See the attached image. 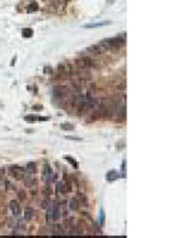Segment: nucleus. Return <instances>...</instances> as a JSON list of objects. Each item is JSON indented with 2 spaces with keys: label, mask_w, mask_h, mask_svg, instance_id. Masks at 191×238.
Here are the masks:
<instances>
[{
  "label": "nucleus",
  "mask_w": 191,
  "mask_h": 238,
  "mask_svg": "<svg viewBox=\"0 0 191 238\" xmlns=\"http://www.w3.org/2000/svg\"><path fill=\"white\" fill-rule=\"evenodd\" d=\"M61 216V211H60V204L54 202L51 205V208L47 211V220L49 221H56L59 220Z\"/></svg>",
  "instance_id": "nucleus-1"
},
{
  "label": "nucleus",
  "mask_w": 191,
  "mask_h": 238,
  "mask_svg": "<svg viewBox=\"0 0 191 238\" xmlns=\"http://www.w3.org/2000/svg\"><path fill=\"white\" fill-rule=\"evenodd\" d=\"M54 178V173H52V169L50 167V164H45L43 168H42V181L46 183V185H50V182L52 181Z\"/></svg>",
  "instance_id": "nucleus-2"
},
{
  "label": "nucleus",
  "mask_w": 191,
  "mask_h": 238,
  "mask_svg": "<svg viewBox=\"0 0 191 238\" xmlns=\"http://www.w3.org/2000/svg\"><path fill=\"white\" fill-rule=\"evenodd\" d=\"M76 64L81 66L82 69H88V68H93V66H94V61H93L91 57L84 56V57H82V59L76 60Z\"/></svg>",
  "instance_id": "nucleus-3"
},
{
  "label": "nucleus",
  "mask_w": 191,
  "mask_h": 238,
  "mask_svg": "<svg viewBox=\"0 0 191 238\" xmlns=\"http://www.w3.org/2000/svg\"><path fill=\"white\" fill-rule=\"evenodd\" d=\"M10 174L15 178V180H22L23 178V168L18 167V166H12L10 168Z\"/></svg>",
  "instance_id": "nucleus-4"
},
{
  "label": "nucleus",
  "mask_w": 191,
  "mask_h": 238,
  "mask_svg": "<svg viewBox=\"0 0 191 238\" xmlns=\"http://www.w3.org/2000/svg\"><path fill=\"white\" fill-rule=\"evenodd\" d=\"M9 209H10V211H12V214L14 215V216H19L21 215V213H22V209H21V205H19V202L18 201H10V204H9Z\"/></svg>",
  "instance_id": "nucleus-5"
},
{
  "label": "nucleus",
  "mask_w": 191,
  "mask_h": 238,
  "mask_svg": "<svg viewBox=\"0 0 191 238\" xmlns=\"http://www.w3.org/2000/svg\"><path fill=\"white\" fill-rule=\"evenodd\" d=\"M87 51L91 52V54H94V55H101V54L105 52V50L102 49V46H101L100 43H96V45L89 46L88 49H87Z\"/></svg>",
  "instance_id": "nucleus-6"
},
{
  "label": "nucleus",
  "mask_w": 191,
  "mask_h": 238,
  "mask_svg": "<svg viewBox=\"0 0 191 238\" xmlns=\"http://www.w3.org/2000/svg\"><path fill=\"white\" fill-rule=\"evenodd\" d=\"M119 178H120V174H119V172L115 171V169H111V171H108V172L106 173V180H107L108 182H114V181H116V180H119Z\"/></svg>",
  "instance_id": "nucleus-7"
},
{
  "label": "nucleus",
  "mask_w": 191,
  "mask_h": 238,
  "mask_svg": "<svg viewBox=\"0 0 191 238\" xmlns=\"http://www.w3.org/2000/svg\"><path fill=\"white\" fill-rule=\"evenodd\" d=\"M24 120L27 122H35V121H49L50 117H42V116H35V115H28L24 117Z\"/></svg>",
  "instance_id": "nucleus-8"
},
{
  "label": "nucleus",
  "mask_w": 191,
  "mask_h": 238,
  "mask_svg": "<svg viewBox=\"0 0 191 238\" xmlns=\"http://www.w3.org/2000/svg\"><path fill=\"white\" fill-rule=\"evenodd\" d=\"M111 24V22H101V23H88V24H84L83 27L84 28H100V27H105V26H108Z\"/></svg>",
  "instance_id": "nucleus-9"
},
{
  "label": "nucleus",
  "mask_w": 191,
  "mask_h": 238,
  "mask_svg": "<svg viewBox=\"0 0 191 238\" xmlns=\"http://www.w3.org/2000/svg\"><path fill=\"white\" fill-rule=\"evenodd\" d=\"M35 171H36V166H35V163H28L27 164V167H26V172L28 173V174H31V176H32V174H33L35 173Z\"/></svg>",
  "instance_id": "nucleus-10"
},
{
  "label": "nucleus",
  "mask_w": 191,
  "mask_h": 238,
  "mask_svg": "<svg viewBox=\"0 0 191 238\" xmlns=\"http://www.w3.org/2000/svg\"><path fill=\"white\" fill-rule=\"evenodd\" d=\"M70 209H71V210H78V209H79V200H78L76 197H74V199L70 200Z\"/></svg>",
  "instance_id": "nucleus-11"
},
{
  "label": "nucleus",
  "mask_w": 191,
  "mask_h": 238,
  "mask_svg": "<svg viewBox=\"0 0 191 238\" xmlns=\"http://www.w3.org/2000/svg\"><path fill=\"white\" fill-rule=\"evenodd\" d=\"M60 128H61L62 130H66V131H73V130H74V125L68 124V122H64V124L60 125Z\"/></svg>",
  "instance_id": "nucleus-12"
},
{
  "label": "nucleus",
  "mask_w": 191,
  "mask_h": 238,
  "mask_svg": "<svg viewBox=\"0 0 191 238\" xmlns=\"http://www.w3.org/2000/svg\"><path fill=\"white\" fill-rule=\"evenodd\" d=\"M32 35H33V31H32L31 28H24L23 32H22V36L24 38H29V37H32Z\"/></svg>",
  "instance_id": "nucleus-13"
},
{
  "label": "nucleus",
  "mask_w": 191,
  "mask_h": 238,
  "mask_svg": "<svg viewBox=\"0 0 191 238\" xmlns=\"http://www.w3.org/2000/svg\"><path fill=\"white\" fill-rule=\"evenodd\" d=\"M27 10H28V12H36V10H38V5H37V3H32V4H29V5L27 7Z\"/></svg>",
  "instance_id": "nucleus-14"
},
{
  "label": "nucleus",
  "mask_w": 191,
  "mask_h": 238,
  "mask_svg": "<svg viewBox=\"0 0 191 238\" xmlns=\"http://www.w3.org/2000/svg\"><path fill=\"white\" fill-rule=\"evenodd\" d=\"M32 214H33V210H32L31 208H27V209H26V215H24L26 220H29V219L32 218Z\"/></svg>",
  "instance_id": "nucleus-15"
},
{
  "label": "nucleus",
  "mask_w": 191,
  "mask_h": 238,
  "mask_svg": "<svg viewBox=\"0 0 191 238\" xmlns=\"http://www.w3.org/2000/svg\"><path fill=\"white\" fill-rule=\"evenodd\" d=\"M65 159H66L68 162H70V164H73V166H74V168H78V162H76L75 159H73V158H71V157H69V155H66V157H65Z\"/></svg>",
  "instance_id": "nucleus-16"
},
{
  "label": "nucleus",
  "mask_w": 191,
  "mask_h": 238,
  "mask_svg": "<svg viewBox=\"0 0 191 238\" xmlns=\"http://www.w3.org/2000/svg\"><path fill=\"white\" fill-rule=\"evenodd\" d=\"M65 139L74 140V141H82V138H79V136H65Z\"/></svg>",
  "instance_id": "nucleus-17"
},
{
  "label": "nucleus",
  "mask_w": 191,
  "mask_h": 238,
  "mask_svg": "<svg viewBox=\"0 0 191 238\" xmlns=\"http://www.w3.org/2000/svg\"><path fill=\"white\" fill-rule=\"evenodd\" d=\"M122 177H126V161L122 162Z\"/></svg>",
  "instance_id": "nucleus-18"
},
{
  "label": "nucleus",
  "mask_w": 191,
  "mask_h": 238,
  "mask_svg": "<svg viewBox=\"0 0 191 238\" xmlns=\"http://www.w3.org/2000/svg\"><path fill=\"white\" fill-rule=\"evenodd\" d=\"M79 196H81V199H82V201L84 202V205H88V200H87V197H86L83 194H79Z\"/></svg>",
  "instance_id": "nucleus-19"
},
{
  "label": "nucleus",
  "mask_w": 191,
  "mask_h": 238,
  "mask_svg": "<svg viewBox=\"0 0 191 238\" xmlns=\"http://www.w3.org/2000/svg\"><path fill=\"white\" fill-rule=\"evenodd\" d=\"M19 197L21 199H26V192L24 191H19Z\"/></svg>",
  "instance_id": "nucleus-20"
},
{
  "label": "nucleus",
  "mask_w": 191,
  "mask_h": 238,
  "mask_svg": "<svg viewBox=\"0 0 191 238\" xmlns=\"http://www.w3.org/2000/svg\"><path fill=\"white\" fill-rule=\"evenodd\" d=\"M43 70H46V73H51V71H52V69H51V68H49V66H46Z\"/></svg>",
  "instance_id": "nucleus-21"
},
{
  "label": "nucleus",
  "mask_w": 191,
  "mask_h": 238,
  "mask_svg": "<svg viewBox=\"0 0 191 238\" xmlns=\"http://www.w3.org/2000/svg\"><path fill=\"white\" fill-rule=\"evenodd\" d=\"M42 208H47V201H42Z\"/></svg>",
  "instance_id": "nucleus-22"
},
{
  "label": "nucleus",
  "mask_w": 191,
  "mask_h": 238,
  "mask_svg": "<svg viewBox=\"0 0 191 238\" xmlns=\"http://www.w3.org/2000/svg\"><path fill=\"white\" fill-rule=\"evenodd\" d=\"M33 108H35V109H41V107H40V106H35Z\"/></svg>",
  "instance_id": "nucleus-23"
}]
</instances>
